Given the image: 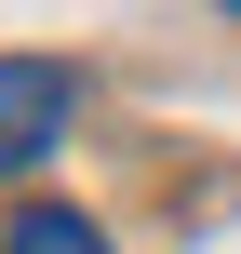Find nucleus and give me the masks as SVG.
<instances>
[{"label":"nucleus","mask_w":241,"mask_h":254,"mask_svg":"<svg viewBox=\"0 0 241 254\" xmlns=\"http://www.w3.org/2000/svg\"><path fill=\"white\" fill-rule=\"evenodd\" d=\"M67 107H80V80H67L54 54H13V67H0V174H27V161H54V134H67Z\"/></svg>","instance_id":"nucleus-1"},{"label":"nucleus","mask_w":241,"mask_h":254,"mask_svg":"<svg viewBox=\"0 0 241 254\" xmlns=\"http://www.w3.org/2000/svg\"><path fill=\"white\" fill-rule=\"evenodd\" d=\"M0 254H107V228H94V214H54V201H40V214H13V228H0Z\"/></svg>","instance_id":"nucleus-2"},{"label":"nucleus","mask_w":241,"mask_h":254,"mask_svg":"<svg viewBox=\"0 0 241 254\" xmlns=\"http://www.w3.org/2000/svg\"><path fill=\"white\" fill-rule=\"evenodd\" d=\"M228 13H241V0H228Z\"/></svg>","instance_id":"nucleus-3"}]
</instances>
